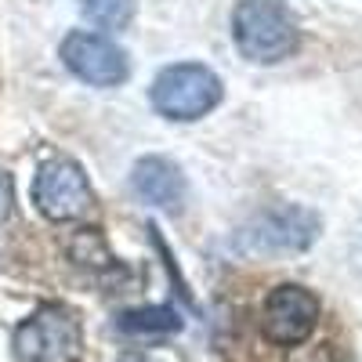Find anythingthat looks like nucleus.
<instances>
[{"mask_svg":"<svg viewBox=\"0 0 362 362\" xmlns=\"http://www.w3.org/2000/svg\"><path fill=\"white\" fill-rule=\"evenodd\" d=\"M119 334H131V337H153V334H177L181 329V315L174 308H131L116 319Z\"/></svg>","mask_w":362,"mask_h":362,"instance_id":"nucleus-9","label":"nucleus"},{"mask_svg":"<svg viewBox=\"0 0 362 362\" xmlns=\"http://www.w3.org/2000/svg\"><path fill=\"white\" fill-rule=\"evenodd\" d=\"M58 58H62L76 80L90 87H119L131 76L127 51L116 47L102 33H87V29H73L62 40V47H58Z\"/></svg>","mask_w":362,"mask_h":362,"instance_id":"nucleus-7","label":"nucleus"},{"mask_svg":"<svg viewBox=\"0 0 362 362\" xmlns=\"http://www.w3.org/2000/svg\"><path fill=\"white\" fill-rule=\"evenodd\" d=\"M11 206H15V185H11V174L0 170V225L11 218Z\"/></svg>","mask_w":362,"mask_h":362,"instance_id":"nucleus-12","label":"nucleus"},{"mask_svg":"<svg viewBox=\"0 0 362 362\" xmlns=\"http://www.w3.org/2000/svg\"><path fill=\"white\" fill-rule=\"evenodd\" d=\"M319 315H322V305L319 297L300 286V283H283L268 293L264 300V312H261V329L272 344L279 348H297L305 344L315 326H319Z\"/></svg>","mask_w":362,"mask_h":362,"instance_id":"nucleus-6","label":"nucleus"},{"mask_svg":"<svg viewBox=\"0 0 362 362\" xmlns=\"http://www.w3.org/2000/svg\"><path fill=\"white\" fill-rule=\"evenodd\" d=\"M322 232V221L315 210L279 203L268 206L243 228V247L250 254H300L308 250Z\"/></svg>","mask_w":362,"mask_h":362,"instance_id":"nucleus-5","label":"nucleus"},{"mask_svg":"<svg viewBox=\"0 0 362 362\" xmlns=\"http://www.w3.org/2000/svg\"><path fill=\"white\" fill-rule=\"evenodd\" d=\"M119 362H156V358H148V355H124Z\"/></svg>","mask_w":362,"mask_h":362,"instance_id":"nucleus-13","label":"nucleus"},{"mask_svg":"<svg viewBox=\"0 0 362 362\" xmlns=\"http://www.w3.org/2000/svg\"><path fill=\"white\" fill-rule=\"evenodd\" d=\"M33 203L47 221L69 225V221H83L95 210V192H90L87 174L76 160L54 156L33 177Z\"/></svg>","mask_w":362,"mask_h":362,"instance_id":"nucleus-4","label":"nucleus"},{"mask_svg":"<svg viewBox=\"0 0 362 362\" xmlns=\"http://www.w3.org/2000/svg\"><path fill=\"white\" fill-rule=\"evenodd\" d=\"M80 11L98 29H124L134 15V0H80Z\"/></svg>","mask_w":362,"mask_h":362,"instance_id":"nucleus-11","label":"nucleus"},{"mask_svg":"<svg viewBox=\"0 0 362 362\" xmlns=\"http://www.w3.org/2000/svg\"><path fill=\"white\" fill-rule=\"evenodd\" d=\"M232 37L243 58L257 66H276L297 51V15L279 0H239L232 11Z\"/></svg>","mask_w":362,"mask_h":362,"instance_id":"nucleus-1","label":"nucleus"},{"mask_svg":"<svg viewBox=\"0 0 362 362\" xmlns=\"http://www.w3.org/2000/svg\"><path fill=\"white\" fill-rule=\"evenodd\" d=\"M225 95V87L218 80L214 69H206L199 62H177L167 66L156 80H153V109L167 119H177V124H192V119H203L210 109H218Z\"/></svg>","mask_w":362,"mask_h":362,"instance_id":"nucleus-2","label":"nucleus"},{"mask_svg":"<svg viewBox=\"0 0 362 362\" xmlns=\"http://www.w3.org/2000/svg\"><path fill=\"white\" fill-rule=\"evenodd\" d=\"M11 351L18 362H76L83 351L76 312L66 305H40L25 322H18Z\"/></svg>","mask_w":362,"mask_h":362,"instance_id":"nucleus-3","label":"nucleus"},{"mask_svg":"<svg viewBox=\"0 0 362 362\" xmlns=\"http://www.w3.org/2000/svg\"><path fill=\"white\" fill-rule=\"evenodd\" d=\"M131 189L138 192V199H145L148 206L167 210V214H181L185 196H189V185H185L181 167L163 160V156L138 160L134 170H131Z\"/></svg>","mask_w":362,"mask_h":362,"instance_id":"nucleus-8","label":"nucleus"},{"mask_svg":"<svg viewBox=\"0 0 362 362\" xmlns=\"http://www.w3.org/2000/svg\"><path fill=\"white\" fill-rule=\"evenodd\" d=\"M69 254H73V261H76L80 268H87V272H109V268L116 264L112 254H109V247H105V239L98 235V228L76 232Z\"/></svg>","mask_w":362,"mask_h":362,"instance_id":"nucleus-10","label":"nucleus"}]
</instances>
